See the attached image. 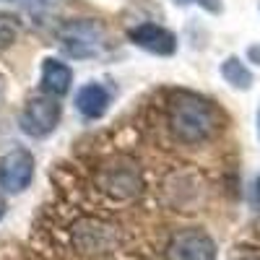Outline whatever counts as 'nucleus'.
<instances>
[{
	"instance_id": "nucleus-3",
	"label": "nucleus",
	"mask_w": 260,
	"mask_h": 260,
	"mask_svg": "<svg viewBox=\"0 0 260 260\" xmlns=\"http://www.w3.org/2000/svg\"><path fill=\"white\" fill-rule=\"evenodd\" d=\"M102 39H104V26L96 21H71L60 29V47L71 57L99 55Z\"/></svg>"
},
{
	"instance_id": "nucleus-5",
	"label": "nucleus",
	"mask_w": 260,
	"mask_h": 260,
	"mask_svg": "<svg viewBox=\"0 0 260 260\" xmlns=\"http://www.w3.org/2000/svg\"><path fill=\"white\" fill-rule=\"evenodd\" d=\"M34 180V156L26 148H13L0 156V190L6 195L24 192Z\"/></svg>"
},
{
	"instance_id": "nucleus-17",
	"label": "nucleus",
	"mask_w": 260,
	"mask_h": 260,
	"mask_svg": "<svg viewBox=\"0 0 260 260\" xmlns=\"http://www.w3.org/2000/svg\"><path fill=\"white\" fill-rule=\"evenodd\" d=\"M6 216V201H3V195H0V219Z\"/></svg>"
},
{
	"instance_id": "nucleus-11",
	"label": "nucleus",
	"mask_w": 260,
	"mask_h": 260,
	"mask_svg": "<svg viewBox=\"0 0 260 260\" xmlns=\"http://www.w3.org/2000/svg\"><path fill=\"white\" fill-rule=\"evenodd\" d=\"M221 76H224V81L232 86V89H240V91L252 89V71L234 55L221 62Z\"/></svg>"
},
{
	"instance_id": "nucleus-8",
	"label": "nucleus",
	"mask_w": 260,
	"mask_h": 260,
	"mask_svg": "<svg viewBox=\"0 0 260 260\" xmlns=\"http://www.w3.org/2000/svg\"><path fill=\"white\" fill-rule=\"evenodd\" d=\"M99 185L104 192L115 195V198H136L141 192V172L133 161L110 164L102 169Z\"/></svg>"
},
{
	"instance_id": "nucleus-15",
	"label": "nucleus",
	"mask_w": 260,
	"mask_h": 260,
	"mask_svg": "<svg viewBox=\"0 0 260 260\" xmlns=\"http://www.w3.org/2000/svg\"><path fill=\"white\" fill-rule=\"evenodd\" d=\"M8 3H26V6H34V3H50V0H8Z\"/></svg>"
},
{
	"instance_id": "nucleus-13",
	"label": "nucleus",
	"mask_w": 260,
	"mask_h": 260,
	"mask_svg": "<svg viewBox=\"0 0 260 260\" xmlns=\"http://www.w3.org/2000/svg\"><path fill=\"white\" fill-rule=\"evenodd\" d=\"M192 3H198V6H203L206 11H213V13L221 11L219 0H175V6H192Z\"/></svg>"
},
{
	"instance_id": "nucleus-12",
	"label": "nucleus",
	"mask_w": 260,
	"mask_h": 260,
	"mask_svg": "<svg viewBox=\"0 0 260 260\" xmlns=\"http://www.w3.org/2000/svg\"><path fill=\"white\" fill-rule=\"evenodd\" d=\"M21 34V18L13 13H3L0 11V52L8 50Z\"/></svg>"
},
{
	"instance_id": "nucleus-10",
	"label": "nucleus",
	"mask_w": 260,
	"mask_h": 260,
	"mask_svg": "<svg viewBox=\"0 0 260 260\" xmlns=\"http://www.w3.org/2000/svg\"><path fill=\"white\" fill-rule=\"evenodd\" d=\"M110 104H112V96L102 83H86L76 94V110L89 120L104 117L107 110H110Z\"/></svg>"
},
{
	"instance_id": "nucleus-1",
	"label": "nucleus",
	"mask_w": 260,
	"mask_h": 260,
	"mask_svg": "<svg viewBox=\"0 0 260 260\" xmlns=\"http://www.w3.org/2000/svg\"><path fill=\"white\" fill-rule=\"evenodd\" d=\"M167 120H169L172 136L190 146L208 141L221 125L219 110L213 107V102L192 91H175L169 96Z\"/></svg>"
},
{
	"instance_id": "nucleus-18",
	"label": "nucleus",
	"mask_w": 260,
	"mask_h": 260,
	"mask_svg": "<svg viewBox=\"0 0 260 260\" xmlns=\"http://www.w3.org/2000/svg\"><path fill=\"white\" fill-rule=\"evenodd\" d=\"M257 136H260V107H257Z\"/></svg>"
},
{
	"instance_id": "nucleus-7",
	"label": "nucleus",
	"mask_w": 260,
	"mask_h": 260,
	"mask_svg": "<svg viewBox=\"0 0 260 260\" xmlns=\"http://www.w3.org/2000/svg\"><path fill=\"white\" fill-rule=\"evenodd\" d=\"M127 39L136 47L151 55H159V57H172L177 52V34L159 24H138L127 31Z\"/></svg>"
},
{
	"instance_id": "nucleus-4",
	"label": "nucleus",
	"mask_w": 260,
	"mask_h": 260,
	"mask_svg": "<svg viewBox=\"0 0 260 260\" xmlns=\"http://www.w3.org/2000/svg\"><path fill=\"white\" fill-rule=\"evenodd\" d=\"M71 240L81 255H104L117 245V232L102 219H81L71 229Z\"/></svg>"
},
{
	"instance_id": "nucleus-16",
	"label": "nucleus",
	"mask_w": 260,
	"mask_h": 260,
	"mask_svg": "<svg viewBox=\"0 0 260 260\" xmlns=\"http://www.w3.org/2000/svg\"><path fill=\"white\" fill-rule=\"evenodd\" d=\"M3 99H6V78L0 76V104H3Z\"/></svg>"
},
{
	"instance_id": "nucleus-14",
	"label": "nucleus",
	"mask_w": 260,
	"mask_h": 260,
	"mask_svg": "<svg viewBox=\"0 0 260 260\" xmlns=\"http://www.w3.org/2000/svg\"><path fill=\"white\" fill-rule=\"evenodd\" d=\"M247 57H250L255 65H260V45H252V47L247 50Z\"/></svg>"
},
{
	"instance_id": "nucleus-6",
	"label": "nucleus",
	"mask_w": 260,
	"mask_h": 260,
	"mask_svg": "<svg viewBox=\"0 0 260 260\" xmlns=\"http://www.w3.org/2000/svg\"><path fill=\"white\" fill-rule=\"evenodd\" d=\"M167 260H216V242L203 229H180L167 245Z\"/></svg>"
},
{
	"instance_id": "nucleus-2",
	"label": "nucleus",
	"mask_w": 260,
	"mask_h": 260,
	"mask_svg": "<svg viewBox=\"0 0 260 260\" xmlns=\"http://www.w3.org/2000/svg\"><path fill=\"white\" fill-rule=\"evenodd\" d=\"M62 107L52 96H34L26 102V107L18 115V127L21 133L29 138H47L52 130L60 125Z\"/></svg>"
},
{
	"instance_id": "nucleus-9",
	"label": "nucleus",
	"mask_w": 260,
	"mask_h": 260,
	"mask_svg": "<svg viewBox=\"0 0 260 260\" xmlns=\"http://www.w3.org/2000/svg\"><path fill=\"white\" fill-rule=\"evenodd\" d=\"M71 83H73V71L68 62H62L57 57H45L42 60V71H39V86L47 96L57 99L65 96L71 91Z\"/></svg>"
}]
</instances>
